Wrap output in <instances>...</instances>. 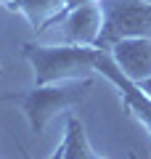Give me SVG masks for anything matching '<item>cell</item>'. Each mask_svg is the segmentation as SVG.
Wrapping results in <instances>:
<instances>
[{
	"label": "cell",
	"instance_id": "cell-1",
	"mask_svg": "<svg viewBox=\"0 0 151 159\" xmlns=\"http://www.w3.org/2000/svg\"><path fill=\"white\" fill-rule=\"evenodd\" d=\"M93 88V80L82 77V80H64V82H50V85H34L32 90L24 93H8L0 101L16 103L21 109V114L27 117L29 127L34 135H43L45 125L53 117L69 111V109L80 106L88 98V90Z\"/></svg>",
	"mask_w": 151,
	"mask_h": 159
},
{
	"label": "cell",
	"instance_id": "cell-2",
	"mask_svg": "<svg viewBox=\"0 0 151 159\" xmlns=\"http://www.w3.org/2000/svg\"><path fill=\"white\" fill-rule=\"evenodd\" d=\"M101 48L93 45H34L27 43L21 48V56L32 66L34 85H50L64 80H82L95 72Z\"/></svg>",
	"mask_w": 151,
	"mask_h": 159
},
{
	"label": "cell",
	"instance_id": "cell-3",
	"mask_svg": "<svg viewBox=\"0 0 151 159\" xmlns=\"http://www.w3.org/2000/svg\"><path fill=\"white\" fill-rule=\"evenodd\" d=\"M103 11L95 48L109 51L127 37H151V3L149 0H98Z\"/></svg>",
	"mask_w": 151,
	"mask_h": 159
},
{
	"label": "cell",
	"instance_id": "cell-4",
	"mask_svg": "<svg viewBox=\"0 0 151 159\" xmlns=\"http://www.w3.org/2000/svg\"><path fill=\"white\" fill-rule=\"evenodd\" d=\"M53 24H58V37H61L66 45H93L95 48L98 34H101V27H103L101 3H85V6L69 8V11L58 13L53 21H48L45 29L53 27Z\"/></svg>",
	"mask_w": 151,
	"mask_h": 159
},
{
	"label": "cell",
	"instance_id": "cell-5",
	"mask_svg": "<svg viewBox=\"0 0 151 159\" xmlns=\"http://www.w3.org/2000/svg\"><path fill=\"white\" fill-rule=\"evenodd\" d=\"M114 64L122 69L125 77L140 82L151 74V37H127L109 48Z\"/></svg>",
	"mask_w": 151,
	"mask_h": 159
},
{
	"label": "cell",
	"instance_id": "cell-6",
	"mask_svg": "<svg viewBox=\"0 0 151 159\" xmlns=\"http://www.w3.org/2000/svg\"><path fill=\"white\" fill-rule=\"evenodd\" d=\"M64 6H66V0H8L6 3L8 11L21 13V16L34 27L37 34L45 29V24H48L50 19H56L58 13L64 11Z\"/></svg>",
	"mask_w": 151,
	"mask_h": 159
},
{
	"label": "cell",
	"instance_id": "cell-7",
	"mask_svg": "<svg viewBox=\"0 0 151 159\" xmlns=\"http://www.w3.org/2000/svg\"><path fill=\"white\" fill-rule=\"evenodd\" d=\"M61 159H101L93 151L88 141V133L80 117H69L66 119V135H64V157Z\"/></svg>",
	"mask_w": 151,
	"mask_h": 159
},
{
	"label": "cell",
	"instance_id": "cell-8",
	"mask_svg": "<svg viewBox=\"0 0 151 159\" xmlns=\"http://www.w3.org/2000/svg\"><path fill=\"white\" fill-rule=\"evenodd\" d=\"M85 3H98V0H66V6H64V11H69V8H77V6H85ZM61 11V13H64ZM53 21V19H50Z\"/></svg>",
	"mask_w": 151,
	"mask_h": 159
},
{
	"label": "cell",
	"instance_id": "cell-9",
	"mask_svg": "<svg viewBox=\"0 0 151 159\" xmlns=\"http://www.w3.org/2000/svg\"><path fill=\"white\" fill-rule=\"evenodd\" d=\"M24 157H27V159H32V157H29L27 151H24ZM61 157H64V141H61V143H58V146H56V151L50 154V159H61Z\"/></svg>",
	"mask_w": 151,
	"mask_h": 159
},
{
	"label": "cell",
	"instance_id": "cell-10",
	"mask_svg": "<svg viewBox=\"0 0 151 159\" xmlns=\"http://www.w3.org/2000/svg\"><path fill=\"white\" fill-rule=\"evenodd\" d=\"M138 85H140V90H143V93H146V96H149V98H151V74H149V77H146V80H140Z\"/></svg>",
	"mask_w": 151,
	"mask_h": 159
},
{
	"label": "cell",
	"instance_id": "cell-11",
	"mask_svg": "<svg viewBox=\"0 0 151 159\" xmlns=\"http://www.w3.org/2000/svg\"><path fill=\"white\" fill-rule=\"evenodd\" d=\"M0 3H3V6H6V3H8V0H0Z\"/></svg>",
	"mask_w": 151,
	"mask_h": 159
},
{
	"label": "cell",
	"instance_id": "cell-12",
	"mask_svg": "<svg viewBox=\"0 0 151 159\" xmlns=\"http://www.w3.org/2000/svg\"><path fill=\"white\" fill-rule=\"evenodd\" d=\"M0 77H3V66H0Z\"/></svg>",
	"mask_w": 151,
	"mask_h": 159
}]
</instances>
